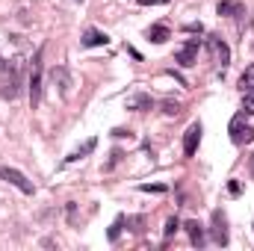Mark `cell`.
<instances>
[{
    "instance_id": "cell-1",
    "label": "cell",
    "mask_w": 254,
    "mask_h": 251,
    "mask_svg": "<svg viewBox=\"0 0 254 251\" xmlns=\"http://www.w3.org/2000/svg\"><path fill=\"white\" fill-rule=\"evenodd\" d=\"M21 86H24V77H21V60H12L9 68L3 71V83H0V98L6 101H15L21 95Z\"/></svg>"
},
{
    "instance_id": "cell-2",
    "label": "cell",
    "mask_w": 254,
    "mask_h": 251,
    "mask_svg": "<svg viewBox=\"0 0 254 251\" xmlns=\"http://www.w3.org/2000/svg\"><path fill=\"white\" fill-rule=\"evenodd\" d=\"M42 57H45V51L39 48L36 54H33V63H30V77H27V86H30V104H33V110L42 104Z\"/></svg>"
},
{
    "instance_id": "cell-3",
    "label": "cell",
    "mask_w": 254,
    "mask_h": 251,
    "mask_svg": "<svg viewBox=\"0 0 254 251\" xmlns=\"http://www.w3.org/2000/svg\"><path fill=\"white\" fill-rule=\"evenodd\" d=\"M228 133H231V142L234 145H249V142H254V127L246 122V113H240V116L231 119Z\"/></svg>"
},
{
    "instance_id": "cell-4",
    "label": "cell",
    "mask_w": 254,
    "mask_h": 251,
    "mask_svg": "<svg viewBox=\"0 0 254 251\" xmlns=\"http://www.w3.org/2000/svg\"><path fill=\"white\" fill-rule=\"evenodd\" d=\"M210 240H213L216 246H222V249L231 243L228 219H225V213H222V210H213V216H210Z\"/></svg>"
},
{
    "instance_id": "cell-5",
    "label": "cell",
    "mask_w": 254,
    "mask_h": 251,
    "mask_svg": "<svg viewBox=\"0 0 254 251\" xmlns=\"http://www.w3.org/2000/svg\"><path fill=\"white\" fill-rule=\"evenodd\" d=\"M198 48H201V39L184 42V45L175 51V63L181 65V68H192V65L198 63Z\"/></svg>"
},
{
    "instance_id": "cell-6",
    "label": "cell",
    "mask_w": 254,
    "mask_h": 251,
    "mask_svg": "<svg viewBox=\"0 0 254 251\" xmlns=\"http://www.w3.org/2000/svg\"><path fill=\"white\" fill-rule=\"evenodd\" d=\"M0 181L12 184L15 189H21L24 195H33V192H36V187H33V184H30V181L18 172V169H12V166H0Z\"/></svg>"
},
{
    "instance_id": "cell-7",
    "label": "cell",
    "mask_w": 254,
    "mask_h": 251,
    "mask_svg": "<svg viewBox=\"0 0 254 251\" xmlns=\"http://www.w3.org/2000/svg\"><path fill=\"white\" fill-rule=\"evenodd\" d=\"M210 51H213V57H216V63H219L222 71L231 65V48H228L219 36H210Z\"/></svg>"
},
{
    "instance_id": "cell-8",
    "label": "cell",
    "mask_w": 254,
    "mask_h": 251,
    "mask_svg": "<svg viewBox=\"0 0 254 251\" xmlns=\"http://www.w3.org/2000/svg\"><path fill=\"white\" fill-rule=\"evenodd\" d=\"M201 125L195 122V125L187 127V133H184V154L187 157H195V151H198V142H201Z\"/></svg>"
},
{
    "instance_id": "cell-9",
    "label": "cell",
    "mask_w": 254,
    "mask_h": 251,
    "mask_svg": "<svg viewBox=\"0 0 254 251\" xmlns=\"http://www.w3.org/2000/svg\"><path fill=\"white\" fill-rule=\"evenodd\" d=\"M184 231L190 234V243L195 246V249H204L207 237H204V225H201L198 219H187V222H184Z\"/></svg>"
},
{
    "instance_id": "cell-10",
    "label": "cell",
    "mask_w": 254,
    "mask_h": 251,
    "mask_svg": "<svg viewBox=\"0 0 254 251\" xmlns=\"http://www.w3.org/2000/svg\"><path fill=\"white\" fill-rule=\"evenodd\" d=\"M80 45H83V48H107V45H110V36L101 33V30H86L83 39H80Z\"/></svg>"
},
{
    "instance_id": "cell-11",
    "label": "cell",
    "mask_w": 254,
    "mask_h": 251,
    "mask_svg": "<svg viewBox=\"0 0 254 251\" xmlns=\"http://www.w3.org/2000/svg\"><path fill=\"white\" fill-rule=\"evenodd\" d=\"M216 12L225 15V18H237V15L246 12V6H243V0H222V3L216 6Z\"/></svg>"
},
{
    "instance_id": "cell-12",
    "label": "cell",
    "mask_w": 254,
    "mask_h": 251,
    "mask_svg": "<svg viewBox=\"0 0 254 251\" xmlns=\"http://www.w3.org/2000/svg\"><path fill=\"white\" fill-rule=\"evenodd\" d=\"M145 36H148V42H154V45H163V42H169V39H172V33H169V27H166V24H154V27H148V30H145Z\"/></svg>"
},
{
    "instance_id": "cell-13",
    "label": "cell",
    "mask_w": 254,
    "mask_h": 251,
    "mask_svg": "<svg viewBox=\"0 0 254 251\" xmlns=\"http://www.w3.org/2000/svg\"><path fill=\"white\" fill-rule=\"evenodd\" d=\"M95 148H98V139L92 136V139H86V142H83V145H80L77 151H71V154L65 157V163H77V160H83V157H89V154H92Z\"/></svg>"
},
{
    "instance_id": "cell-14",
    "label": "cell",
    "mask_w": 254,
    "mask_h": 251,
    "mask_svg": "<svg viewBox=\"0 0 254 251\" xmlns=\"http://www.w3.org/2000/svg\"><path fill=\"white\" fill-rule=\"evenodd\" d=\"M51 77H54V83L60 86V95H68V92H71V74H68V68H63V65L54 68Z\"/></svg>"
},
{
    "instance_id": "cell-15",
    "label": "cell",
    "mask_w": 254,
    "mask_h": 251,
    "mask_svg": "<svg viewBox=\"0 0 254 251\" xmlns=\"http://www.w3.org/2000/svg\"><path fill=\"white\" fill-rule=\"evenodd\" d=\"M127 110L145 113V110H154V101H151V95H133V98H127Z\"/></svg>"
},
{
    "instance_id": "cell-16",
    "label": "cell",
    "mask_w": 254,
    "mask_h": 251,
    "mask_svg": "<svg viewBox=\"0 0 254 251\" xmlns=\"http://www.w3.org/2000/svg\"><path fill=\"white\" fill-rule=\"evenodd\" d=\"M240 92H243V95L254 92V65H249V68L243 71V77H240Z\"/></svg>"
},
{
    "instance_id": "cell-17",
    "label": "cell",
    "mask_w": 254,
    "mask_h": 251,
    "mask_svg": "<svg viewBox=\"0 0 254 251\" xmlns=\"http://www.w3.org/2000/svg\"><path fill=\"white\" fill-rule=\"evenodd\" d=\"M122 228H125V216H116V222L110 225V234H107V237H110V243H116V240L122 237Z\"/></svg>"
},
{
    "instance_id": "cell-18",
    "label": "cell",
    "mask_w": 254,
    "mask_h": 251,
    "mask_svg": "<svg viewBox=\"0 0 254 251\" xmlns=\"http://www.w3.org/2000/svg\"><path fill=\"white\" fill-rule=\"evenodd\" d=\"M181 110H184V107H181L178 101H172V98L163 101V113H166V116H181Z\"/></svg>"
},
{
    "instance_id": "cell-19",
    "label": "cell",
    "mask_w": 254,
    "mask_h": 251,
    "mask_svg": "<svg viewBox=\"0 0 254 251\" xmlns=\"http://www.w3.org/2000/svg\"><path fill=\"white\" fill-rule=\"evenodd\" d=\"M125 222H127V228H130L133 234H142V231H145V228H142V225H145V216H130V219H125Z\"/></svg>"
},
{
    "instance_id": "cell-20",
    "label": "cell",
    "mask_w": 254,
    "mask_h": 251,
    "mask_svg": "<svg viewBox=\"0 0 254 251\" xmlns=\"http://www.w3.org/2000/svg\"><path fill=\"white\" fill-rule=\"evenodd\" d=\"M178 228H181V222H178V219H169V222H166V231H163V234H166V240H169V237H175V234H178Z\"/></svg>"
},
{
    "instance_id": "cell-21",
    "label": "cell",
    "mask_w": 254,
    "mask_h": 251,
    "mask_svg": "<svg viewBox=\"0 0 254 251\" xmlns=\"http://www.w3.org/2000/svg\"><path fill=\"white\" fill-rule=\"evenodd\" d=\"M243 110H246V113H252V116H254V92H249V95H243Z\"/></svg>"
},
{
    "instance_id": "cell-22",
    "label": "cell",
    "mask_w": 254,
    "mask_h": 251,
    "mask_svg": "<svg viewBox=\"0 0 254 251\" xmlns=\"http://www.w3.org/2000/svg\"><path fill=\"white\" fill-rule=\"evenodd\" d=\"M142 192H166V187H163V184H142Z\"/></svg>"
},
{
    "instance_id": "cell-23",
    "label": "cell",
    "mask_w": 254,
    "mask_h": 251,
    "mask_svg": "<svg viewBox=\"0 0 254 251\" xmlns=\"http://www.w3.org/2000/svg\"><path fill=\"white\" fill-rule=\"evenodd\" d=\"M113 136H116V139H130L133 133H130V130H125V127H116V130H113Z\"/></svg>"
},
{
    "instance_id": "cell-24",
    "label": "cell",
    "mask_w": 254,
    "mask_h": 251,
    "mask_svg": "<svg viewBox=\"0 0 254 251\" xmlns=\"http://www.w3.org/2000/svg\"><path fill=\"white\" fill-rule=\"evenodd\" d=\"M228 192H231V195H240V192H243V184H240V181H231V184H228Z\"/></svg>"
},
{
    "instance_id": "cell-25",
    "label": "cell",
    "mask_w": 254,
    "mask_h": 251,
    "mask_svg": "<svg viewBox=\"0 0 254 251\" xmlns=\"http://www.w3.org/2000/svg\"><path fill=\"white\" fill-rule=\"evenodd\" d=\"M139 6H166L169 0H136Z\"/></svg>"
},
{
    "instance_id": "cell-26",
    "label": "cell",
    "mask_w": 254,
    "mask_h": 251,
    "mask_svg": "<svg viewBox=\"0 0 254 251\" xmlns=\"http://www.w3.org/2000/svg\"><path fill=\"white\" fill-rule=\"evenodd\" d=\"M68 222L77 225V207H74V204H68Z\"/></svg>"
},
{
    "instance_id": "cell-27",
    "label": "cell",
    "mask_w": 254,
    "mask_h": 251,
    "mask_svg": "<svg viewBox=\"0 0 254 251\" xmlns=\"http://www.w3.org/2000/svg\"><path fill=\"white\" fill-rule=\"evenodd\" d=\"M184 30H187V33H198V36H201V33H204V27H201V24H187V27H184Z\"/></svg>"
},
{
    "instance_id": "cell-28",
    "label": "cell",
    "mask_w": 254,
    "mask_h": 251,
    "mask_svg": "<svg viewBox=\"0 0 254 251\" xmlns=\"http://www.w3.org/2000/svg\"><path fill=\"white\" fill-rule=\"evenodd\" d=\"M6 68H9V63H6V60L0 57V71H6Z\"/></svg>"
},
{
    "instance_id": "cell-29",
    "label": "cell",
    "mask_w": 254,
    "mask_h": 251,
    "mask_svg": "<svg viewBox=\"0 0 254 251\" xmlns=\"http://www.w3.org/2000/svg\"><path fill=\"white\" fill-rule=\"evenodd\" d=\"M252 175H254V157H252Z\"/></svg>"
},
{
    "instance_id": "cell-30",
    "label": "cell",
    "mask_w": 254,
    "mask_h": 251,
    "mask_svg": "<svg viewBox=\"0 0 254 251\" xmlns=\"http://www.w3.org/2000/svg\"><path fill=\"white\" fill-rule=\"evenodd\" d=\"M77 3H86V0H77Z\"/></svg>"
},
{
    "instance_id": "cell-31",
    "label": "cell",
    "mask_w": 254,
    "mask_h": 251,
    "mask_svg": "<svg viewBox=\"0 0 254 251\" xmlns=\"http://www.w3.org/2000/svg\"><path fill=\"white\" fill-rule=\"evenodd\" d=\"M252 228H254V225H252Z\"/></svg>"
}]
</instances>
